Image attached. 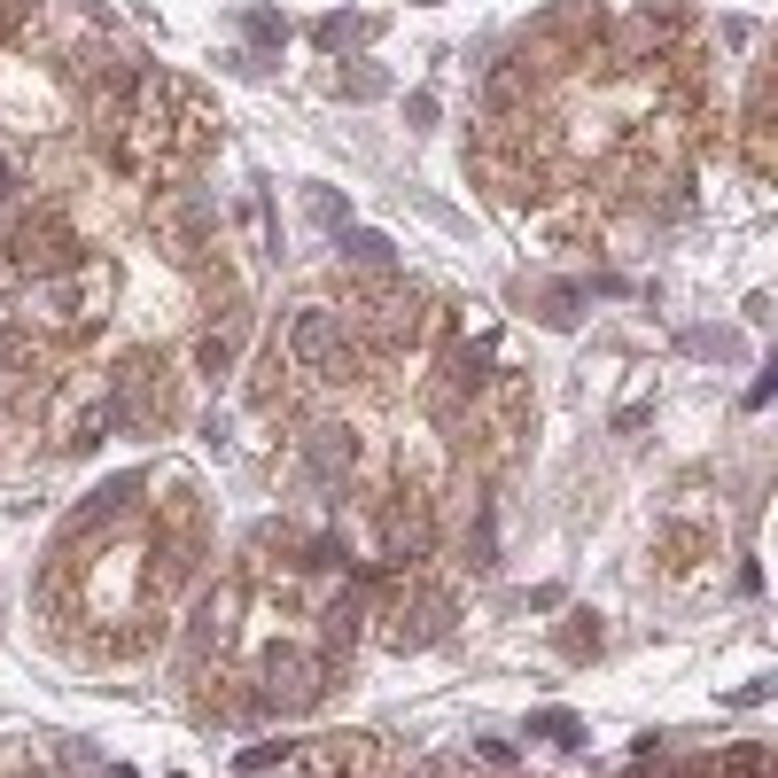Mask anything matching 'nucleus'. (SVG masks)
I'll return each instance as SVG.
<instances>
[{
	"label": "nucleus",
	"mask_w": 778,
	"mask_h": 778,
	"mask_svg": "<svg viewBox=\"0 0 778 778\" xmlns=\"http://www.w3.org/2000/svg\"><path fill=\"white\" fill-rule=\"evenodd\" d=\"M717 778H770V747H763V740H740V747L724 755Z\"/></svg>",
	"instance_id": "nucleus-11"
},
{
	"label": "nucleus",
	"mask_w": 778,
	"mask_h": 778,
	"mask_svg": "<svg viewBox=\"0 0 778 778\" xmlns=\"http://www.w3.org/2000/svg\"><path fill=\"white\" fill-rule=\"evenodd\" d=\"M289 755V740H266V747H241V770H266V763H281Z\"/></svg>",
	"instance_id": "nucleus-21"
},
{
	"label": "nucleus",
	"mask_w": 778,
	"mask_h": 778,
	"mask_svg": "<svg viewBox=\"0 0 778 778\" xmlns=\"http://www.w3.org/2000/svg\"><path fill=\"white\" fill-rule=\"evenodd\" d=\"M351 40H367L359 16H327V24H319V47H351Z\"/></svg>",
	"instance_id": "nucleus-18"
},
{
	"label": "nucleus",
	"mask_w": 778,
	"mask_h": 778,
	"mask_svg": "<svg viewBox=\"0 0 778 778\" xmlns=\"http://www.w3.org/2000/svg\"><path fill=\"white\" fill-rule=\"evenodd\" d=\"M312 778H374V740H319Z\"/></svg>",
	"instance_id": "nucleus-7"
},
{
	"label": "nucleus",
	"mask_w": 778,
	"mask_h": 778,
	"mask_svg": "<svg viewBox=\"0 0 778 778\" xmlns=\"http://www.w3.org/2000/svg\"><path fill=\"white\" fill-rule=\"evenodd\" d=\"M342 561H351V553H342V538H312V545H304V568H342Z\"/></svg>",
	"instance_id": "nucleus-19"
},
{
	"label": "nucleus",
	"mask_w": 778,
	"mask_h": 778,
	"mask_svg": "<svg viewBox=\"0 0 778 778\" xmlns=\"http://www.w3.org/2000/svg\"><path fill=\"white\" fill-rule=\"evenodd\" d=\"M312 218H319V226H342V203H335L327 188H312Z\"/></svg>",
	"instance_id": "nucleus-22"
},
{
	"label": "nucleus",
	"mask_w": 778,
	"mask_h": 778,
	"mask_svg": "<svg viewBox=\"0 0 778 778\" xmlns=\"http://www.w3.org/2000/svg\"><path fill=\"white\" fill-rule=\"evenodd\" d=\"M530 740H553V747H584V724L568 709H538L530 717Z\"/></svg>",
	"instance_id": "nucleus-9"
},
{
	"label": "nucleus",
	"mask_w": 778,
	"mask_h": 778,
	"mask_svg": "<svg viewBox=\"0 0 778 778\" xmlns=\"http://www.w3.org/2000/svg\"><path fill=\"white\" fill-rule=\"evenodd\" d=\"M351 428H312V437H304V467L319 475V483H335V475H351Z\"/></svg>",
	"instance_id": "nucleus-8"
},
{
	"label": "nucleus",
	"mask_w": 778,
	"mask_h": 778,
	"mask_svg": "<svg viewBox=\"0 0 778 778\" xmlns=\"http://www.w3.org/2000/svg\"><path fill=\"white\" fill-rule=\"evenodd\" d=\"M9 16H16V0H0V32H9Z\"/></svg>",
	"instance_id": "nucleus-25"
},
{
	"label": "nucleus",
	"mask_w": 778,
	"mask_h": 778,
	"mask_svg": "<svg viewBox=\"0 0 778 778\" xmlns=\"http://www.w3.org/2000/svg\"><path fill=\"white\" fill-rule=\"evenodd\" d=\"M241 24H249V40H257V47H281V40H289V24H281L273 9H249Z\"/></svg>",
	"instance_id": "nucleus-16"
},
{
	"label": "nucleus",
	"mask_w": 778,
	"mask_h": 778,
	"mask_svg": "<svg viewBox=\"0 0 778 778\" xmlns=\"http://www.w3.org/2000/svg\"><path fill=\"white\" fill-rule=\"evenodd\" d=\"M342 257H351V266H390V234H367V226H342Z\"/></svg>",
	"instance_id": "nucleus-10"
},
{
	"label": "nucleus",
	"mask_w": 778,
	"mask_h": 778,
	"mask_svg": "<svg viewBox=\"0 0 778 778\" xmlns=\"http://www.w3.org/2000/svg\"><path fill=\"white\" fill-rule=\"evenodd\" d=\"M102 273H86V257H78V266H70V281L63 273H47L40 281V304H47V319L55 327H86V319H102Z\"/></svg>",
	"instance_id": "nucleus-4"
},
{
	"label": "nucleus",
	"mask_w": 778,
	"mask_h": 778,
	"mask_svg": "<svg viewBox=\"0 0 778 778\" xmlns=\"http://www.w3.org/2000/svg\"><path fill=\"white\" fill-rule=\"evenodd\" d=\"M234 351H241V335L226 327V335H203V351H195V359H203V374H226V367H234Z\"/></svg>",
	"instance_id": "nucleus-15"
},
{
	"label": "nucleus",
	"mask_w": 778,
	"mask_h": 778,
	"mask_svg": "<svg viewBox=\"0 0 778 778\" xmlns=\"http://www.w3.org/2000/svg\"><path fill=\"white\" fill-rule=\"evenodd\" d=\"M483 367H491V351H483V342H467V351H452V359H444L452 390H483Z\"/></svg>",
	"instance_id": "nucleus-12"
},
{
	"label": "nucleus",
	"mask_w": 778,
	"mask_h": 778,
	"mask_svg": "<svg viewBox=\"0 0 778 778\" xmlns=\"http://www.w3.org/2000/svg\"><path fill=\"white\" fill-rule=\"evenodd\" d=\"M685 351H701V359H747V342H740V335H709V327H694V335H685Z\"/></svg>",
	"instance_id": "nucleus-14"
},
{
	"label": "nucleus",
	"mask_w": 778,
	"mask_h": 778,
	"mask_svg": "<svg viewBox=\"0 0 778 778\" xmlns=\"http://www.w3.org/2000/svg\"><path fill=\"white\" fill-rule=\"evenodd\" d=\"M9 188H16V171H9V156H0V195H9Z\"/></svg>",
	"instance_id": "nucleus-24"
},
{
	"label": "nucleus",
	"mask_w": 778,
	"mask_h": 778,
	"mask_svg": "<svg viewBox=\"0 0 778 778\" xmlns=\"http://www.w3.org/2000/svg\"><path fill=\"white\" fill-rule=\"evenodd\" d=\"M312 701H319V662L296 654V646H273L266 654V701H257V709H266V717L281 709L289 717V709H312Z\"/></svg>",
	"instance_id": "nucleus-3"
},
{
	"label": "nucleus",
	"mask_w": 778,
	"mask_h": 778,
	"mask_svg": "<svg viewBox=\"0 0 778 778\" xmlns=\"http://www.w3.org/2000/svg\"><path fill=\"white\" fill-rule=\"evenodd\" d=\"M413 778H452V763H444V755H428V763H413Z\"/></svg>",
	"instance_id": "nucleus-23"
},
{
	"label": "nucleus",
	"mask_w": 778,
	"mask_h": 778,
	"mask_svg": "<svg viewBox=\"0 0 778 778\" xmlns=\"http://www.w3.org/2000/svg\"><path fill=\"white\" fill-rule=\"evenodd\" d=\"M382 86H390V78H382L374 63H359L351 78H342V94H351V102H374V94H382Z\"/></svg>",
	"instance_id": "nucleus-17"
},
{
	"label": "nucleus",
	"mask_w": 778,
	"mask_h": 778,
	"mask_svg": "<svg viewBox=\"0 0 778 778\" xmlns=\"http://www.w3.org/2000/svg\"><path fill=\"white\" fill-rule=\"evenodd\" d=\"M289 351H296V367L319 374V382H351V374H359V342L342 335L335 312H296V319H289Z\"/></svg>",
	"instance_id": "nucleus-1"
},
{
	"label": "nucleus",
	"mask_w": 778,
	"mask_h": 778,
	"mask_svg": "<svg viewBox=\"0 0 778 778\" xmlns=\"http://www.w3.org/2000/svg\"><path fill=\"white\" fill-rule=\"evenodd\" d=\"M351 639H359V599H335V608H327V646L351 654Z\"/></svg>",
	"instance_id": "nucleus-13"
},
{
	"label": "nucleus",
	"mask_w": 778,
	"mask_h": 778,
	"mask_svg": "<svg viewBox=\"0 0 778 778\" xmlns=\"http://www.w3.org/2000/svg\"><path fill=\"white\" fill-rule=\"evenodd\" d=\"M428 545H437V522H428V506L405 491V506H390V553L397 561H420Z\"/></svg>",
	"instance_id": "nucleus-6"
},
{
	"label": "nucleus",
	"mask_w": 778,
	"mask_h": 778,
	"mask_svg": "<svg viewBox=\"0 0 778 778\" xmlns=\"http://www.w3.org/2000/svg\"><path fill=\"white\" fill-rule=\"evenodd\" d=\"M576 304H584V289H553V296H545V319H553V327H576Z\"/></svg>",
	"instance_id": "nucleus-20"
},
{
	"label": "nucleus",
	"mask_w": 778,
	"mask_h": 778,
	"mask_svg": "<svg viewBox=\"0 0 778 778\" xmlns=\"http://www.w3.org/2000/svg\"><path fill=\"white\" fill-rule=\"evenodd\" d=\"M444 631H452V599H444V591H420L413 608H390V631H382V639H390L397 654H420V646H437Z\"/></svg>",
	"instance_id": "nucleus-5"
},
{
	"label": "nucleus",
	"mask_w": 778,
	"mask_h": 778,
	"mask_svg": "<svg viewBox=\"0 0 778 778\" xmlns=\"http://www.w3.org/2000/svg\"><path fill=\"white\" fill-rule=\"evenodd\" d=\"M9 249H16V266H24L32 281H47V273H70V266H78V234H70V218H63V211L24 218V226L9 234Z\"/></svg>",
	"instance_id": "nucleus-2"
}]
</instances>
